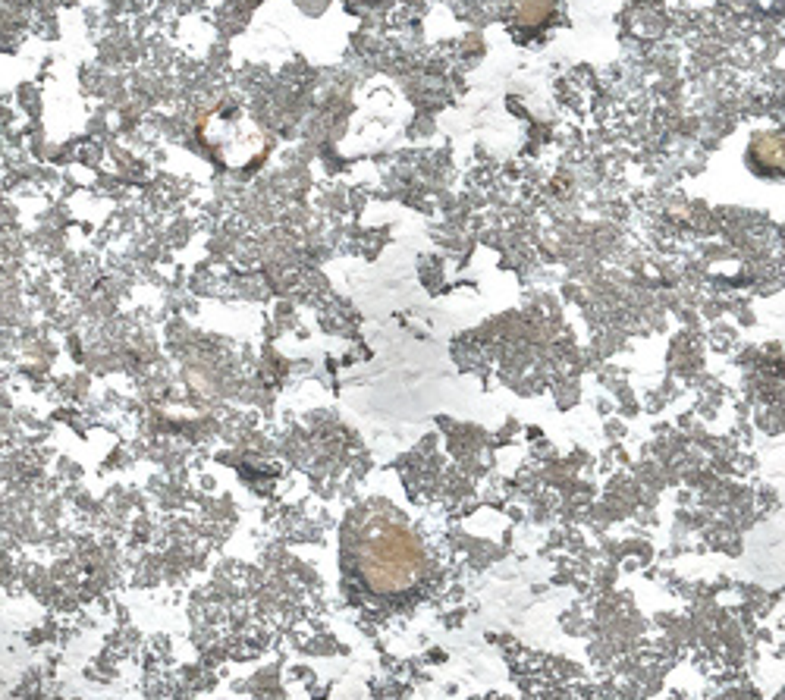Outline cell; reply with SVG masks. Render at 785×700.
I'll return each instance as SVG.
<instances>
[{"label":"cell","mask_w":785,"mask_h":700,"mask_svg":"<svg viewBox=\"0 0 785 700\" xmlns=\"http://www.w3.org/2000/svg\"><path fill=\"white\" fill-rule=\"evenodd\" d=\"M754 157L770 170L785 173V142L779 136H757L754 138Z\"/></svg>","instance_id":"1"}]
</instances>
